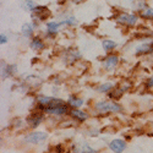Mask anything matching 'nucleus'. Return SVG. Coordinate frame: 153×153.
<instances>
[{"label": "nucleus", "instance_id": "22", "mask_svg": "<svg viewBox=\"0 0 153 153\" xmlns=\"http://www.w3.org/2000/svg\"><path fill=\"white\" fill-rule=\"evenodd\" d=\"M7 42V37L5 36V34H1V36H0V43H1V44H5Z\"/></svg>", "mask_w": 153, "mask_h": 153}, {"label": "nucleus", "instance_id": "18", "mask_svg": "<svg viewBox=\"0 0 153 153\" xmlns=\"http://www.w3.org/2000/svg\"><path fill=\"white\" fill-rule=\"evenodd\" d=\"M23 5L26 6V9H27V10H31V11H34V9L37 7L36 3H34V1H32V0H26V1L23 3Z\"/></svg>", "mask_w": 153, "mask_h": 153}, {"label": "nucleus", "instance_id": "6", "mask_svg": "<svg viewBox=\"0 0 153 153\" xmlns=\"http://www.w3.org/2000/svg\"><path fill=\"white\" fill-rule=\"evenodd\" d=\"M118 62H119V59H118L117 55H109L104 61V68L108 69V70L109 69H114L118 65Z\"/></svg>", "mask_w": 153, "mask_h": 153}, {"label": "nucleus", "instance_id": "4", "mask_svg": "<svg viewBox=\"0 0 153 153\" xmlns=\"http://www.w3.org/2000/svg\"><path fill=\"white\" fill-rule=\"evenodd\" d=\"M109 147L114 153H123L126 148V143L123 140H114V141L110 142Z\"/></svg>", "mask_w": 153, "mask_h": 153}, {"label": "nucleus", "instance_id": "3", "mask_svg": "<svg viewBox=\"0 0 153 153\" xmlns=\"http://www.w3.org/2000/svg\"><path fill=\"white\" fill-rule=\"evenodd\" d=\"M117 20H118V22L124 23V25H126V26H135L138 19L134 14H121V15L118 16Z\"/></svg>", "mask_w": 153, "mask_h": 153}, {"label": "nucleus", "instance_id": "5", "mask_svg": "<svg viewBox=\"0 0 153 153\" xmlns=\"http://www.w3.org/2000/svg\"><path fill=\"white\" fill-rule=\"evenodd\" d=\"M45 111L49 114H55V115H64L68 113V105H58V107H47Z\"/></svg>", "mask_w": 153, "mask_h": 153}, {"label": "nucleus", "instance_id": "8", "mask_svg": "<svg viewBox=\"0 0 153 153\" xmlns=\"http://www.w3.org/2000/svg\"><path fill=\"white\" fill-rule=\"evenodd\" d=\"M153 52V47L151 44H142L140 45L137 49H136V54L137 55H141V54H148V53H152Z\"/></svg>", "mask_w": 153, "mask_h": 153}, {"label": "nucleus", "instance_id": "11", "mask_svg": "<svg viewBox=\"0 0 153 153\" xmlns=\"http://www.w3.org/2000/svg\"><path fill=\"white\" fill-rule=\"evenodd\" d=\"M69 104H70L71 107H74V108H79V107H81V105L83 104V99L76 98V97L71 96V97L69 98Z\"/></svg>", "mask_w": 153, "mask_h": 153}, {"label": "nucleus", "instance_id": "15", "mask_svg": "<svg viewBox=\"0 0 153 153\" xmlns=\"http://www.w3.org/2000/svg\"><path fill=\"white\" fill-rule=\"evenodd\" d=\"M52 97H47V96H39L37 98V100H38V103H39L41 105H49L50 104V102H52Z\"/></svg>", "mask_w": 153, "mask_h": 153}, {"label": "nucleus", "instance_id": "14", "mask_svg": "<svg viewBox=\"0 0 153 153\" xmlns=\"http://www.w3.org/2000/svg\"><path fill=\"white\" fill-rule=\"evenodd\" d=\"M31 48H33V49H43L44 44H43V42L39 39V38H33V39L31 41Z\"/></svg>", "mask_w": 153, "mask_h": 153}, {"label": "nucleus", "instance_id": "2", "mask_svg": "<svg viewBox=\"0 0 153 153\" xmlns=\"http://www.w3.org/2000/svg\"><path fill=\"white\" fill-rule=\"evenodd\" d=\"M45 138H47V134H44V132H32L28 136H26L25 141L28 143L38 145V143H42Z\"/></svg>", "mask_w": 153, "mask_h": 153}, {"label": "nucleus", "instance_id": "16", "mask_svg": "<svg viewBox=\"0 0 153 153\" xmlns=\"http://www.w3.org/2000/svg\"><path fill=\"white\" fill-rule=\"evenodd\" d=\"M115 47H117V43L115 42H113L110 39L103 41V48H104V50H107V52H109V50H113Z\"/></svg>", "mask_w": 153, "mask_h": 153}, {"label": "nucleus", "instance_id": "10", "mask_svg": "<svg viewBox=\"0 0 153 153\" xmlns=\"http://www.w3.org/2000/svg\"><path fill=\"white\" fill-rule=\"evenodd\" d=\"M42 120H43V115H41V114H38V115H31L28 118V123L32 127H37L42 123Z\"/></svg>", "mask_w": 153, "mask_h": 153}, {"label": "nucleus", "instance_id": "23", "mask_svg": "<svg viewBox=\"0 0 153 153\" xmlns=\"http://www.w3.org/2000/svg\"><path fill=\"white\" fill-rule=\"evenodd\" d=\"M147 87H153V76L152 77H149V80H148V82H147Z\"/></svg>", "mask_w": 153, "mask_h": 153}, {"label": "nucleus", "instance_id": "21", "mask_svg": "<svg viewBox=\"0 0 153 153\" xmlns=\"http://www.w3.org/2000/svg\"><path fill=\"white\" fill-rule=\"evenodd\" d=\"M80 153H96V151H94V149H92L91 147H87V146H86V147H85V149H83V151H81Z\"/></svg>", "mask_w": 153, "mask_h": 153}, {"label": "nucleus", "instance_id": "19", "mask_svg": "<svg viewBox=\"0 0 153 153\" xmlns=\"http://www.w3.org/2000/svg\"><path fill=\"white\" fill-rule=\"evenodd\" d=\"M76 23H77V21H76V19H75V17H72V16L60 22V25H70V26H75Z\"/></svg>", "mask_w": 153, "mask_h": 153}, {"label": "nucleus", "instance_id": "1", "mask_svg": "<svg viewBox=\"0 0 153 153\" xmlns=\"http://www.w3.org/2000/svg\"><path fill=\"white\" fill-rule=\"evenodd\" d=\"M96 108L102 113H107V111L118 113L121 110V107L117 103H114V102H99V103H97Z\"/></svg>", "mask_w": 153, "mask_h": 153}, {"label": "nucleus", "instance_id": "17", "mask_svg": "<svg viewBox=\"0 0 153 153\" xmlns=\"http://www.w3.org/2000/svg\"><path fill=\"white\" fill-rule=\"evenodd\" d=\"M97 90L99 91V92H110L111 90H113V85L111 83H103V85H100Z\"/></svg>", "mask_w": 153, "mask_h": 153}, {"label": "nucleus", "instance_id": "9", "mask_svg": "<svg viewBox=\"0 0 153 153\" xmlns=\"http://www.w3.org/2000/svg\"><path fill=\"white\" fill-rule=\"evenodd\" d=\"M33 30H34V25L33 23H25L22 28H21V32L23 36L26 37H31L32 33H33Z\"/></svg>", "mask_w": 153, "mask_h": 153}, {"label": "nucleus", "instance_id": "7", "mask_svg": "<svg viewBox=\"0 0 153 153\" xmlns=\"http://www.w3.org/2000/svg\"><path fill=\"white\" fill-rule=\"evenodd\" d=\"M70 115L74 117V118H76V119L80 120V121H85V120L88 119V114L85 113V111H82V110H79V109L70 110Z\"/></svg>", "mask_w": 153, "mask_h": 153}, {"label": "nucleus", "instance_id": "20", "mask_svg": "<svg viewBox=\"0 0 153 153\" xmlns=\"http://www.w3.org/2000/svg\"><path fill=\"white\" fill-rule=\"evenodd\" d=\"M121 94H123V90H121V88H118V90L113 91V92H109V97L110 98H120Z\"/></svg>", "mask_w": 153, "mask_h": 153}, {"label": "nucleus", "instance_id": "12", "mask_svg": "<svg viewBox=\"0 0 153 153\" xmlns=\"http://www.w3.org/2000/svg\"><path fill=\"white\" fill-rule=\"evenodd\" d=\"M60 26V22H49L47 25V28H48V33L49 34H55L58 32V28Z\"/></svg>", "mask_w": 153, "mask_h": 153}, {"label": "nucleus", "instance_id": "13", "mask_svg": "<svg viewBox=\"0 0 153 153\" xmlns=\"http://www.w3.org/2000/svg\"><path fill=\"white\" fill-rule=\"evenodd\" d=\"M140 16L142 19H153V9L152 7H146L140 12Z\"/></svg>", "mask_w": 153, "mask_h": 153}]
</instances>
